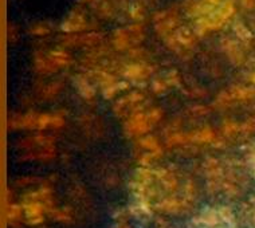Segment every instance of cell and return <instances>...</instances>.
<instances>
[{"label": "cell", "instance_id": "cell-8", "mask_svg": "<svg viewBox=\"0 0 255 228\" xmlns=\"http://www.w3.org/2000/svg\"><path fill=\"white\" fill-rule=\"evenodd\" d=\"M86 19L82 11L79 9H73L70 15L65 19V22L61 24V30L66 34H75L86 28Z\"/></svg>", "mask_w": 255, "mask_h": 228}, {"label": "cell", "instance_id": "cell-30", "mask_svg": "<svg viewBox=\"0 0 255 228\" xmlns=\"http://www.w3.org/2000/svg\"><path fill=\"white\" fill-rule=\"evenodd\" d=\"M49 32V26H44V24H36L31 28V34H34V35H46Z\"/></svg>", "mask_w": 255, "mask_h": 228}, {"label": "cell", "instance_id": "cell-2", "mask_svg": "<svg viewBox=\"0 0 255 228\" xmlns=\"http://www.w3.org/2000/svg\"><path fill=\"white\" fill-rule=\"evenodd\" d=\"M153 121L150 118L148 110L146 112H137L130 114L124 122V132L128 137H142L150 132L153 127Z\"/></svg>", "mask_w": 255, "mask_h": 228}, {"label": "cell", "instance_id": "cell-35", "mask_svg": "<svg viewBox=\"0 0 255 228\" xmlns=\"http://www.w3.org/2000/svg\"><path fill=\"white\" fill-rule=\"evenodd\" d=\"M85 1H90V0H85Z\"/></svg>", "mask_w": 255, "mask_h": 228}, {"label": "cell", "instance_id": "cell-26", "mask_svg": "<svg viewBox=\"0 0 255 228\" xmlns=\"http://www.w3.org/2000/svg\"><path fill=\"white\" fill-rule=\"evenodd\" d=\"M218 212H219V216H220V220L223 222V223L226 224H235V218H234V214L233 211L230 210L229 207H220L219 210H218Z\"/></svg>", "mask_w": 255, "mask_h": 228}, {"label": "cell", "instance_id": "cell-13", "mask_svg": "<svg viewBox=\"0 0 255 228\" xmlns=\"http://www.w3.org/2000/svg\"><path fill=\"white\" fill-rule=\"evenodd\" d=\"M189 202L183 199L177 198H167L163 199L161 202L158 203L156 208L163 212H167V214H180L181 211H184L188 208Z\"/></svg>", "mask_w": 255, "mask_h": 228}, {"label": "cell", "instance_id": "cell-31", "mask_svg": "<svg viewBox=\"0 0 255 228\" xmlns=\"http://www.w3.org/2000/svg\"><path fill=\"white\" fill-rule=\"evenodd\" d=\"M130 15H132L133 18L142 19V16H144V11H142V7H140V5H134V7L132 8V11H130Z\"/></svg>", "mask_w": 255, "mask_h": 228}, {"label": "cell", "instance_id": "cell-32", "mask_svg": "<svg viewBox=\"0 0 255 228\" xmlns=\"http://www.w3.org/2000/svg\"><path fill=\"white\" fill-rule=\"evenodd\" d=\"M251 220L255 224V196L251 199Z\"/></svg>", "mask_w": 255, "mask_h": 228}, {"label": "cell", "instance_id": "cell-6", "mask_svg": "<svg viewBox=\"0 0 255 228\" xmlns=\"http://www.w3.org/2000/svg\"><path fill=\"white\" fill-rule=\"evenodd\" d=\"M154 23H156L154 30L157 31L158 35L164 36V38H167L168 35H171L177 30L176 15H171L167 11H163V12L154 15Z\"/></svg>", "mask_w": 255, "mask_h": 228}, {"label": "cell", "instance_id": "cell-5", "mask_svg": "<svg viewBox=\"0 0 255 228\" xmlns=\"http://www.w3.org/2000/svg\"><path fill=\"white\" fill-rule=\"evenodd\" d=\"M204 169H206L208 188H210L208 191H211V192L219 191L223 184V179H225L219 161L215 158H208L204 164Z\"/></svg>", "mask_w": 255, "mask_h": 228}, {"label": "cell", "instance_id": "cell-33", "mask_svg": "<svg viewBox=\"0 0 255 228\" xmlns=\"http://www.w3.org/2000/svg\"><path fill=\"white\" fill-rule=\"evenodd\" d=\"M204 3L210 5H214V7H218L220 4V0H203Z\"/></svg>", "mask_w": 255, "mask_h": 228}, {"label": "cell", "instance_id": "cell-19", "mask_svg": "<svg viewBox=\"0 0 255 228\" xmlns=\"http://www.w3.org/2000/svg\"><path fill=\"white\" fill-rule=\"evenodd\" d=\"M138 145H140L142 149L148 150L149 153H153L154 156H161L163 153V148L158 142V140L152 134H145V136L140 137L138 140Z\"/></svg>", "mask_w": 255, "mask_h": 228}, {"label": "cell", "instance_id": "cell-14", "mask_svg": "<svg viewBox=\"0 0 255 228\" xmlns=\"http://www.w3.org/2000/svg\"><path fill=\"white\" fill-rule=\"evenodd\" d=\"M220 222L222 220H220L219 212H218V210H214V208L203 210L194 219L195 224H199V226H203V227L207 228L216 227V226H219Z\"/></svg>", "mask_w": 255, "mask_h": 228}, {"label": "cell", "instance_id": "cell-7", "mask_svg": "<svg viewBox=\"0 0 255 228\" xmlns=\"http://www.w3.org/2000/svg\"><path fill=\"white\" fill-rule=\"evenodd\" d=\"M44 204L39 200H34L30 199L23 204V211L26 215L27 223L31 226H36V224L43 223L44 220Z\"/></svg>", "mask_w": 255, "mask_h": 228}, {"label": "cell", "instance_id": "cell-23", "mask_svg": "<svg viewBox=\"0 0 255 228\" xmlns=\"http://www.w3.org/2000/svg\"><path fill=\"white\" fill-rule=\"evenodd\" d=\"M129 88V84L128 82H115L113 85H110V86H108V88H105L104 90H102V96H104V98H106V100H112L113 97L116 96V94H119V93L124 92V90H127V89Z\"/></svg>", "mask_w": 255, "mask_h": 228}, {"label": "cell", "instance_id": "cell-3", "mask_svg": "<svg viewBox=\"0 0 255 228\" xmlns=\"http://www.w3.org/2000/svg\"><path fill=\"white\" fill-rule=\"evenodd\" d=\"M142 101H144V96L140 92L129 93L117 100V102L113 105V112L117 117H124V115L129 117L130 114L142 110Z\"/></svg>", "mask_w": 255, "mask_h": 228}, {"label": "cell", "instance_id": "cell-10", "mask_svg": "<svg viewBox=\"0 0 255 228\" xmlns=\"http://www.w3.org/2000/svg\"><path fill=\"white\" fill-rule=\"evenodd\" d=\"M216 140L215 132L210 129V127H203L199 130H194V132L185 133V141L187 144H212Z\"/></svg>", "mask_w": 255, "mask_h": 228}, {"label": "cell", "instance_id": "cell-1", "mask_svg": "<svg viewBox=\"0 0 255 228\" xmlns=\"http://www.w3.org/2000/svg\"><path fill=\"white\" fill-rule=\"evenodd\" d=\"M234 11H235V8H234L233 1L227 0V1L220 3L208 15L196 19V22H195V34H196V36L204 35L207 31L219 30L220 27H223V24L229 20Z\"/></svg>", "mask_w": 255, "mask_h": 228}, {"label": "cell", "instance_id": "cell-29", "mask_svg": "<svg viewBox=\"0 0 255 228\" xmlns=\"http://www.w3.org/2000/svg\"><path fill=\"white\" fill-rule=\"evenodd\" d=\"M168 89H169V86H168L164 78L156 79L153 84H152V90H153L156 94H163L164 92H167Z\"/></svg>", "mask_w": 255, "mask_h": 228}, {"label": "cell", "instance_id": "cell-16", "mask_svg": "<svg viewBox=\"0 0 255 228\" xmlns=\"http://www.w3.org/2000/svg\"><path fill=\"white\" fill-rule=\"evenodd\" d=\"M22 148H28V149H38V148H43L47 145H54V138L50 136H44V134H36V136H31L28 138H24L19 142Z\"/></svg>", "mask_w": 255, "mask_h": 228}, {"label": "cell", "instance_id": "cell-18", "mask_svg": "<svg viewBox=\"0 0 255 228\" xmlns=\"http://www.w3.org/2000/svg\"><path fill=\"white\" fill-rule=\"evenodd\" d=\"M154 177L160 181V184L164 189L167 191H175L177 188V179L176 176L173 175L172 172L167 171V169H158L154 172Z\"/></svg>", "mask_w": 255, "mask_h": 228}, {"label": "cell", "instance_id": "cell-22", "mask_svg": "<svg viewBox=\"0 0 255 228\" xmlns=\"http://www.w3.org/2000/svg\"><path fill=\"white\" fill-rule=\"evenodd\" d=\"M55 156V145H47L43 148H39V150L34 149L30 153L24 156V160H49Z\"/></svg>", "mask_w": 255, "mask_h": 228}, {"label": "cell", "instance_id": "cell-12", "mask_svg": "<svg viewBox=\"0 0 255 228\" xmlns=\"http://www.w3.org/2000/svg\"><path fill=\"white\" fill-rule=\"evenodd\" d=\"M222 48H223V53L226 54V57L229 58L230 62L235 65V66H239L242 65L243 61H245V57H243V53L241 47L238 46V43L235 40H231L229 38H226L223 42H222Z\"/></svg>", "mask_w": 255, "mask_h": 228}, {"label": "cell", "instance_id": "cell-34", "mask_svg": "<svg viewBox=\"0 0 255 228\" xmlns=\"http://www.w3.org/2000/svg\"><path fill=\"white\" fill-rule=\"evenodd\" d=\"M116 228H130V227H129L127 223H123V224H119V226H116Z\"/></svg>", "mask_w": 255, "mask_h": 228}, {"label": "cell", "instance_id": "cell-9", "mask_svg": "<svg viewBox=\"0 0 255 228\" xmlns=\"http://www.w3.org/2000/svg\"><path fill=\"white\" fill-rule=\"evenodd\" d=\"M63 126H65V117L62 114H38V123H36V129L38 130H44V129H61Z\"/></svg>", "mask_w": 255, "mask_h": 228}, {"label": "cell", "instance_id": "cell-24", "mask_svg": "<svg viewBox=\"0 0 255 228\" xmlns=\"http://www.w3.org/2000/svg\"><path fill=\"white\" fill-rule=\"evenodd\" d=\"M129 30V34H130V39H132V44H138L141 43L144 38H145V34H144V28L141 24H133V26L128 27Z\"/></svg>", "mask_w": 255, "mask_h": 228}, {"label": "cell", "instance_id": "cell-28", "mask_svg": "<svg viewBox=\"0 0 255 228\" xmlns=\"http://www.w3.org/2000/svg\"><path fill=\"white\" fill-rule=\"evenodd\" d=\"M50 211H51V216L57 222H62V223H70L71 222V216L70 214H67V211L54 210V208H51Z\"/></svg>", "mask_w": 255, "mask_h": 228}, {"label": "cell", "instance_id": "cell-17", "mask_svg": "<svg viewBox=\"0 0 255 228\" xmlns=\"http://www.w3.org/2000/svg\"><path fill=\"white\" fill-rule=\"evenodd\" d=\"M130 44H132V39H130L128 27L127 28H117L113 34V46L116 50L124 51V50H128Z\"/></svg>", "mask_w": 255, "mask_h": 228}, {"label": "cell", "instance_id": "cell-25", "mask_svg": "<svg viewBox=\"0 0 255 228\" xmlns=\"http://www.w3.org/2000/svg\"><path fill=\"white\" fill-rule=\"evenodd\" d=\"M61 89H62L61 82L55 81V82H53V84L47 85V86L42 90V96H43L46 100H51V98H54V97L57 96L58 93L61 92Z\"/></svg>", "mask_w": 255, "mask_h": 228}, {"label": "cell", "instance_id": "cell-11", "mask_svg": "<svg viewBox=\"0 0 255 228\" xmlns=\"http://www.w3.org/2000/svg\"><path fill=\"white\" fill-rule=\"evenodd\" d=\"M152 73V69L146 65H141V63H132L124 67L123 75L124 78L128 81H141L149 77Z\"/></svg>", "mask_w": 255, "mask_h": 228}, {"label": "cell", "instance_id": "cell-15", "mask_svg": "<svg viewBox=\"0 0 255 228\" xmlns=\"http://www.w3.org/2000/svg\"><path fill=\"white\" fill-rule=\"evenodd\" d=\"M74 85L78 94L84 100H88L89 101V100H92L96 96V89L90 84V81L86 77H84V75H77L74 78Z\"/></svg>", "mask_w": 255, "mask_h": 228}, {"label": "cell", "instance_id": "cell-4", "mask_svg": "<svg viewBox=\"0 0 255 228\" xmlns=\"http://www.w3.org/2000/svg\"><path fill=\"white\" fill-rule=\"evenodd\" d=\"M165 43H168V46L173 51H176L177 46H181V47H192L196 43V34H195V31L188 30L187 27H180L173 34H171V35H168L165 38Z\"/></svg>", "mask_w": 255, "mask_h": 228}, {"label": "cell", "instance_id": "cell-20", "mask_svg": "<svg viewBox=\"0 0 255 228\" xmlns=\"http://www.w3.org/2000/svg\"><path fill=\"white\" fill-rule=\"evenodd\" d=\"M23 212H24L23 207L18 206V204H12V203L7 204L5 218H7V224H8L9 227H16L20 223Z\"/></svg>", "mask_w": 255, "mask_h": 228}, {"label": "cell", "instance_id": "cell-27", "mask_svg": "<svg viewBox=\"0 0 255 228\" xmlns=\"http://www.w3.org/2000/svg\"><path fill=\"white\" fill-rule=\"evenodd\" d=\"M233 28H234V32H235V35H237L239 39L249 40L251 38V32L249 31V28H246V26L242 24L241 22L235 23Z\"/></svg>", "mask_w": 255, "mask_h": 228}, {"label": "cell", "instance_id": "cell-21", "mask_svg": "<svg viewBox=\"0 0 255 228\" xmlns=\"http://www.w3.org/2000/svg\"><path fill=\"white\" fill-rule=\"evenodd\" d=\"M47 57H49L50 62H51V65H53L55 70L67 66L70 63V55L66 51H63V50L51 51V53L47 54Z\"/></svg>", "mask_w": 255, "mask_h": 228}]
</instances>
